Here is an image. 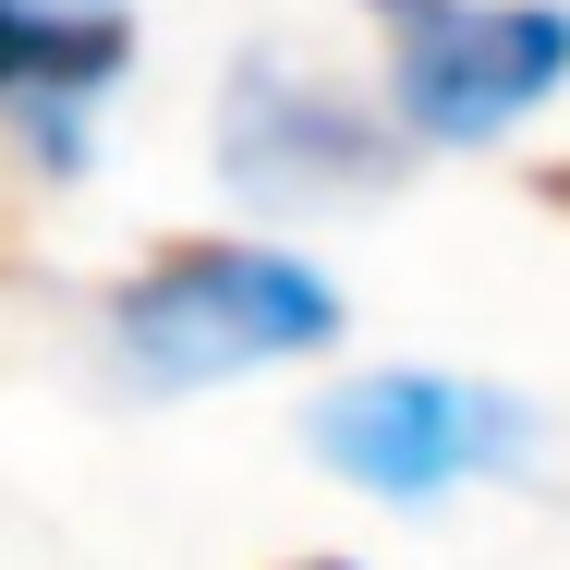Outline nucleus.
<instances>
[{
    "instance_id": "obj_1",
    "label": "nucleus",
    "mask_w": 570,
    "mask_h": 570,
    "mask_svg": "<svg viewBox=\"0 0 570 570\" xmlns=\"http://www.w3.org/2000/svg\"><path fill=\"white\" fill-rule=\"evenodd\" d=\"M316 341H341V292L267 243L183 230L134 279H110V364L134 389H207V376H243V364H279Z\"/></svg>"
},
{
    "instance_id": "obj_2",
    "label": "nucleus",
    "mask_w": 570,
    "mask_h": 570,
    "mask_svg": "<svg viewBox=\"0 0 570 570\" xmlns=\"http://www.w3.org/2000/svg\"><path fill=\"white\" fill-rule=\"evenodd\" d=\"M389 37V110L425 146H485L570 73L559 0H364Z\"/></svg>"
},
{
    "instance_id": "obj_3",
    "label": "nucleus",
    "mask_w": 570,
    "mask_h": 570,
    "mask_svg": "<svg viewBox=\"0 0 570 570\" xmlns=\"http://www.w3.org/2000/svg\"><path fill=\"white\" fill-rule=\"evenodd\" d=\"M219 170L255 207H364L401 183V121L341 98L328 73H292L279 49H243L219 98Z\"/></svg>"
},
{
    "instance_id": "obj_4",
    "label": "nucleus",
    "mask_w": 570,
    "mask_h": 570,
    "mask_svg": "<svg viewBox=\"0 0 570 570\" xmlns=\"http://www.w3.org/2000/svg\"><path fill=\"white\" fill-rule=\"evenodd\" d=\"M304 438L364 498H450L461 473H510L534 450V413L461 376H352L304 413Z\"/></svg>"
},
{
    "instance_id": "obj_5",
    "label": "nucleus",
    "mask_w": 570,
    "mask_h": 570,
    "mask_svg": "<svg viewBox=\"0 0 570 570\" xmlns=\"http://www.w3.org/2000/svg\"><path fill=\"white\" fill-rule=\"evenodd\" d=\"M49 98V0H0V110Z\"/></svg>"
},
{
    "instance_id": "obj_6",
    "label": "nucleus",
    "mask_w": 570,
    "mask_h": 570,
    "mask_svg": "<svg viewBox=\"0 0 570 570\" xmlns=\"http://www.w3.org/2000/svg\"><path fill=\"white\" fill-rule=\"evenodd\" d=\"M292 570H352V559H292Z\"/></svg>"
},
{
    "instance_id": "obj_7",
    "label": "nucleus",
    "mask_w": 570,
    "mask_h": 570,
    "mask_svg": "<svg viewBox=\"0 0 570 570\" xmlns=\"http://www.w3.org/2000/svg\"><path fill=\"white\" fill-rule=\"evenodd\" d=\"M559 195H570V183H559Z\"/></svg>"
}]
</instances>
